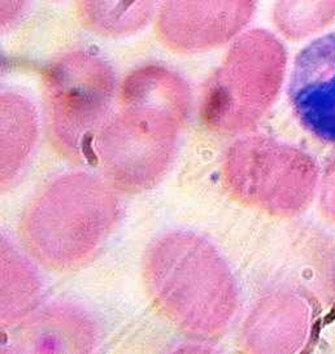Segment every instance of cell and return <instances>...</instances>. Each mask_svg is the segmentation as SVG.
I'll list each match as a JSON object with an SVG mask.
<instances>
[{"instance_id":"obj_1","label":"cell","mask_w":335,"mask_h":354,"mask_svg":"<svg viewBox=\"0 0 335 354\" xmlns=\"http://www.w3.org/2000/svg\"><path fill=\"white\" fill-rule=\"evenodd\" d=\"M118 108L95 142V158L114 187L127 192L156 186L174 157L190 111L189 86L179 74L145 64L118 87Z\"/></svg>"},{"instance_id":"obj_2","label":"cell","mask_w":335,"mask_h":354,"mask_svg":"<svg viewBox=\"0 0 335 354\" xmlns=\"http://www.w3.org/2000/svg\"><path fill=\"white\" fill-rule=\"evenodd\" d=\"M118 213L111 183L87 173L65 174L33 198L22 217V239L43 265L73 269L103 245Z\"/></svg>"},{"instance_id":"obj_3","label":"cell","mask_w":335,"mask_h":354,"mask_svg":"<svg viewBox=\"0 0 335 354\" xmlns=\"http://www.w3.org/2000/svg\"><path fill=\"white\" fill-rule=\"evenodd\" d=\"M147 291L169 321L189 333L219 330L233 312L231 281L210 244L185 232L154 240L143 260Z\"/></svg>"},{"instance_id":"obj_4","label":"cell","mask_w":335,"mask_h":354,"mask_svg":"<svg viewBox=\"0 0 335 354\" xmlns=\"http://www.w3.org/2000/svg\"><path fill=\"white\" fill-rule=\"evenodd\" d=\"M118 93L111 64L93 50L55 57L43 71V100L50 139L74 161L95 158V142Z\"/></svg>"},{"instance_id":"obj_5","label":"cell","mask_w":335,"mask_h":354,"mask_svg":"<svg viewBox=\"0 0 335 354\" xmlns=\"http://www.w3.org/2000/svg\"><path fill=\"white\" fill-rule=\"evenodd\" d=\"M286 50L265 29L243 32L204 84L200 115L220 131H243L269 109L282 84Z\"/></svg>"},{"instance_id":"obj_6","label":"cell","mask_w":335,"mask_h":354,"mask_svg":"<svg viewBox=\"0 0 335 354\" xmlns=\"http://www.w3.org/2000/svg\"><path fill=\"white\" fill-rule=\"evenodd\" d=\"M255 10L256 0H163L157 38L174 53L212 50L235 39Z\"/></svg>"},{"instance_id":"obj_7","label":"cell","mask_w":335,"mask_h":354,"mask_svg":"<svg viewBox=\"0 0 335 354\" xmlns=\"http://www.w3.org/2000/svg\"><path fill=\"white\" fill-rule=\"evenodd\" d=\"M287 96L304 130L335 147V32L314 38L295 56Z\"/></svg>"},{"instance_id":"obj_8","label":"cell","mask_w":335,"mask_h":354,"mask_svg":"<svg viewBox=\"0 0 335 354\" xmlns=\"http://www.w3.org/2000/svg\"><path fill=\"white\" fill-rule=\"evenodd\" d=\"M296 152L271 138L253 136L237 142L226 160L228 180L242 198L281 210L283 182Z\"/></svg>"},{"instance_id":"obj_9","label":"cell","mask_w":335,"mask_h":354,"mask_svg":"<svg viewBox=\"0 0 335 354\" xmlns=\"http://www.w3.org/2000/svg\"><path fill=\"white\" fill-rule=\"evenodd\" d=\"M38 115L32 102L16 93L1 94V186L21 173L38 140Z\"/></svg>"},{"instance_id":"obj_10","label":"cell","mask_w":335,"mask_h":354,"mask_svg":"<svg viewBox=\"0 0 335 354\" xmlns=\"http://www.w3.org/2000/svg\"><path fill=\"white\" fill-rule=\"evenodd\" d=\"M160 0H78V16L91 32L125 38L152 20Z\"/></svg>"},{"instance_id":"obj_11","label":"cell","mask_w":335,"mask_h":354,"mask_svg":"<svg viewBox=\"0 0 335 354\" xmlns=\"http://www.w3.org/2000/svg\"><path fill=\"white\" fill-rule=\"evenodd\" d=\"M41 296L35 269L7 240L1 243V321L16 322L30 312Z\"/></svg>"},{"instance_id":"obj_12","label":"cell","mask_w":335,"mask_h":354,"mask_svg":"<svg viewBox=\"0 0 335 354\" xmlns=\"http://www.w3.org/2000/svg\"><path fill=\"white\" fill-rule=\"evenodd\" d=\"M28 0H1V30H7L13 26V24L19 21L21 17L22 12L25 10Z\"/></svg>"},{"instance_id":"obj_13","label":"cell","mask_w":335,"mask_h":354,"mask_svg":"<svg viewBox=\"0 0 335 354\" xmlns=\"http://www.w3.org/2000/svg\"><path fill=\"white\" fill-rule=\"evenodd\" d=\"M51 1H60V0H51Z\"/></svg>"}]
</instances>
